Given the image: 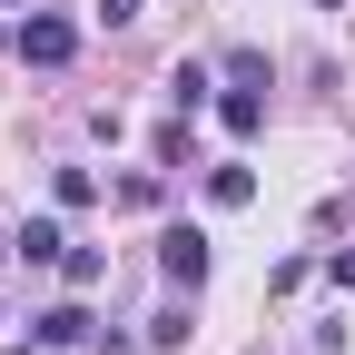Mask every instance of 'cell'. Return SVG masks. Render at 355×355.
I'll return each mask as SVG.
<instances>
[{"label":"cell","mask_w":355,"mask_h":355,"mask_svg":"<svg viewBox=\"0 0 355 355\" xmlns=\"http://www.w3.org/2000/svg\"><path fill=\"white\" fill-rule=\"evenodd\" d=\"M10 50H20L30 69H69V60H79V30H69L60 10H30V20L10 30Z\"/></svg>","instance_id":"6da1fadb"},{"label":"cell","mask_w":355,"mask_h":355,"mask_svg":"<svg viewBox=\"0 0 355 355\" xmlns=\"http://www.w3.org/2000/svg\"><path fill=\"white\" fill-rule=\"evenodd\" d=\"M158 266H168V286L198 296V286H207V237H198V227H168V237H158Z\"/></svg>","instance_id":"7a4b0ae2"},{"label":"cell","mask_w":355,"mask_h":355,"mask_svg":"<svg viewBox=\"0 0 355 355\" xmlns=\"http://www.w3.org/2000/svg\"><path fill=\"white\" fill-rule=\"evenodd\" d=\"M10 247H20L30 266H60V257H69V237H60V217H20V237H10Z\"/></svg>","instance_id":"3957f363"},{"label":"cell","mask_w":355,"mask_h":355,"mask_svg":"<svg viewBox=\"0 0 355 355\" xmlns=\"http://www.w3.org/2000/svg\"><path fill=\"white\" fill-rule=\"evenodd\" d=\"M30 336L40 345H89L99 326H89V306H50V316H30Z\"/></svg>","instance_id":"277c9868"},{"label":"cell","mask_w":355,"mask_h":355,"mask_svg":"<svg viewBox=\"0 0 355 355\" xmlns=\"http://www.w3.org/2000/svg\"><path fill=\"white\" fill-rule=\"evenodd\" d=\"M207 89H217V79H207L198 60H178V69H168V109H178V119H198V109H207Z\"/></svg>","instance_id":"5b68a950"},{"label":"cell","mask_w":355,"mask_h":355,"mask_svg":"<svg viewBox=\"0 0 355 355\" xmlns=\"http://www.w3.org/2000/svg\"><path fill=\"white\" fill-rule=\"evenodd\" d=\"M207 198H217V207H247V198H257V168H247V158H217V168H207Z\"/></svg>","instance_id":"8992f818"},{"label":"cell","mask_w":355,"mask_h":355,"mask_svg":"<svg viewBox=\"0 0 355 355\" xmlns=\"http://www.w3.org/2000/svg\"><path fill=\"white\" fill-rule=\"evenodd\" d=\"M217 119H227L237 139H257V128H266V99H257V89H217Z\"/></svg>","instance_id":"52a82bcc"},{"label":"cell","mask_w":355,"mask_h":355,"mask_svg":"<svg viewBox=\"0 0 355 355\" xmlns=\"http://www.w3.org/2000/svg\"><path fill=\"white\" fill-rule=\"evenodd\" d=\"M158 198H168L158 168H128V178H119V207H158Z\"/></svg>","instance_id":"ba28073f"},{"label":"cell","mask_w":355,"mask_h":355,"mask_svg":"<svg viewBox=\"0 0 355 355\" xmlns=\"http://www.w3.org/2000/svg\"><path fill=\"white\" fill-rule=\"evenodd\" d=\"M60 277H69V286H99V277H109V257H99V247H69V257H60Z\"/></svg>","instance_id":"9c48e42d"},{"label":"cell","mask_w":355,"mask_h":355,"mask_svg":"<svg viewBox=\"0 0 355 355\" xmlns=\"http://www.w3.org/2000/svg\"><path fill=\"white\" fill-rule=\"evenodd\" d=\"M50 188H60V207H89V198H99V178H89V168H60Z\"/></svg>","instance_id":"30bf717a"},{"label":"cell","mask_w":355,"mask_h":355,"mask_svg":"<svg viewBox=\"0 0 355 355\" xmlns=\"http://www.w3.org/2000/svg\"><path fill=\"white\" fill-rule=\"evenodd\" d=\"M148 345H188V306H158V316H148Z\"/></svg>","instance_id":"8fae6325"},{"label":"cell","mask_w":355,"mask_h":355,"mask_svg":"<svg viewBox=\"0 0 355 355\" xmlns=\"http://www.w3.org/2000/svg\"><path fill=\"white\" fill-rule=\"evenodd\" d=\"M326 286H345V296H355V247H336V257H326Z\"/></svg>","instance_id":"7c38bea8"},{"label":"cell","mask_w":355,"mask_h":355,"mask_svg":"<svg viewBox=\"0 0 355 355\" xmlns=\"http://www.w3.org/2000/svg\"><path fill=\"white\" fill-rule=\"evenodd\" d=\"M99 20H109V30H128V20H139V0H99Z\"/></svg>","instance_id":"4fadbf2b"},{"label":"cell","mask_w":355,"mask_h":355,"mask_svg":"<svg viewBox=\"0 0 355 355\" xmlns=\"http://www.w3.org/2000/svg\"><path fill=\"white\" fill-rule=\"evenodd\" d=\"M10 355H50V345H40V336H30V345H10Z\"/></svg>","instance_id":"5bb4252c"},{"label":"cell","mask_w":355,"mask_h":355,"mask_svg":"<svg viewBox=\"0 0 355 355\" xmlns=\"http://www.w3.org/2000/svg\"><path fill=\"white\" fill-rule=\"evenodd\" d=\"M316 10H345V0H316Z\"/></svg>","instance_id":"9a60e30c"},{"label":"cell","mask_w":355,"mask_h":355,"mask_svg":"<svg viewBox=\"0 0 355 355\" xmlns=\"http://www.w3.org/2000/svg\"><path fill=\"white\" fill-rule=\"evenodd\" d=\"M0 50H10V30H0Z\"/></svg>","instance_id":"2e32d148"}]
</instances>
